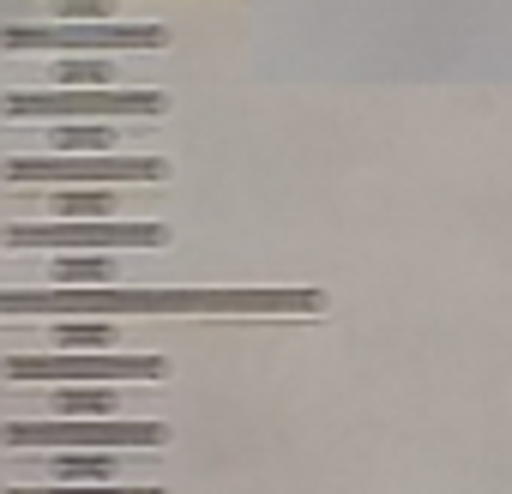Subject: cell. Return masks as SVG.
Returning a JSON list of instances; mask_svg holds the SVG:
<instances>
[{
    "instance_id": "cell-1",
    "label": "cell",
    "mask_w": 512,
    "mask_h": 494,
    "mask_svg": "<svg viewBox=\"0 0 512 494\" xmlns=\"http://www.w3.org/2000/svg\"><path fill=\"white\" fill-rule=\"evenodd\" d=\"M7 314H49V320H73V314H326L320 290H121V284H97V290H0V320Z\"/></svg>"
},
{
    "instance_id": "cell-2",
    "label": "cell",
    "mask_w": 512,
    "mask_h": 494,
    "mask_svg": "<svg viewBox=\"0 0 512 494\" xmlns=\"http://www.w3.org/2000/svg\"><path fill=\"white\" fill-rule=\"evenodd\" d=\"M0 247H61V254H133V247H169V223H139V217H85V223H7Z\"/></svg>"
},
{
    "instance_id": "cell-3",
    "label": "cell",
    "mask_w": 512,
    "mask_h": 494,
    "mask_svg": "<svg viewBox=\"0 0 512 494\" xmlns=\"http://www.w3.org/2000/svg\"><path fill=\"white\" fill-rule=\"evenodd\" d=\"M0 181L19 187H115V181H169L163 157H7Z\"/></svg>"
},
{
    "instance_id": "cell-4",
    "label": "cell",
    "mask_w": 512,
    "mask_h": 494,
    "mask_svg": "<svg viewBox=\"0 0 512 494\" xmlns=\"http://www.w3.org/2000/svg\"><path fill=\"white\" fill-rule=\"evenodd\" d=\"M0 446H109V452H133V446H169L163 422H121V416H49V422H7Z\"/></svg>"
},
{
    "instance_id": "cell-5",
    "label": "cell",
    "mask_w": 512,
    "mask_h": 494,
    "mask_svg": "<svg viewBox=\"0 0 512 494\" xmlns=\"http://www.w3.org/2000/svg\"><path fill=\"white\" fill-rule=\"evenodd\" d=\"M163 91H7L0 115L7 121H37V115H163Z\"/></svg>"
},
{
    "instance_id": "cell-6",
    "label": "cell",
    "mask_w": 512,
    "mask_h": 494,
    "mask_svg": "<svg viewBox=\"0 0 512 494\" xmlns=\"http://www.w3.org/2000/svg\"><path fill=\"white\" fill-rule=\"evenodd\" d=\"M169 31L163 25H13L0 31V49H163Z\"/></svg>"
},
{
    "instance_id": "cell-7",
    "label": "cell",
    "mask_w": 512,
    "mask_h": 494,
    "mask_svg": "<svg viewBox=\"0 0 512 494\" xmlns=\"http://www.w3.org/2000/svg\"><path fill=\"white\" fill-rule=\"evenodd\" d=\"M163 356H7L0 380H163Z\"/></svg>"
},
{
    "instance_id": "cell-8",
    "label": "cell",
    "mask_w": 512,
    "mask_h": 494,
    "mask_svg": "<svg viewBox=\"0 0 512 494\" xmlns=\"http://www.w3.org/2000/svg\"><path fill=\"white\" fill-rule=\"evenodd\" d=\"M121 278V260H49V284L61 290H109Z\"/></svg>"
},
{
    "instance_id": "cell-9",
    "label": "cell",
    "mask_w": 512,
    "mask_h": 494,
    "mask_svg": "<svg viewBox=\"0 0 512 494\" xmlns=\"http://www.w3.org/2000/svg\"><path fill=\"white\" fill-rule=\"evenodd\" d=\"M121 410V398L109 392V386H61L55 398H49V416H115Z\"/></svg>"
},
{
    "instance_id": "cell-10",
    "label": "cell",
    "mask_w": 512,
    "mask_h": 494,
    "mask_svg": "<svg viewBox=\"0 0 512 494\" xmlns=\"http://www.w3.org/2000/svg\"><path fill=\"white\" fill-rule=\"evenodd\" d=\"M55 211H61L67 223H85V217H115L121 199H115L109 187H55Z\"/></svg>"
},
{
    "instance_id": "cell-11",
    "label": "cell",
    "mask_w": 512,
    "mask_h": 494,
    "mask_svg": "<svg viewBox=\"0 0 512 494\" xmlns=\"http://www.w3.org/2000/svg\"><path fill=\"white\" fill-rule=\"evenodd\" d=\"M115 73L121 67H109V61H61V67H49L55 91H109Z\"/></svg>"
},
{
    "instance_id": "cell-12",
    "label": "cell",
    "mask_w": 512,
    "mask_h": 494,
    "mask_svg": "<svg viewBox=\"0 0 512 494\" xmlns=\"http://www.w3.org/2000/svg\"><path fill=\"white\" fill-rule=\"evenodd\" d=\"M49 476H67V482H109V476H121V452H79V458H55L49 464Z\"/></svg>"
},
{
    "instance_id": "cell-13",
    "label": "cell",
    "mask_w": 512,
    "mask_h": 494,
    "mask_svg": "<svg viewBox=\"0 0 512 494\" xmlns=\"http://www.w3.org/2000/svg\"><path fill=\"white\" fill-rule=\"evenodd\" d=\"M55 344L61 350H109L115 344V326H55Z\"/></svg>"
},
{
    "instance_id": "cell-14",
    "label": "cell",
    "mask_w": 512,
    "mask_h": 494,
    "mask_svg": "<svg viewBox=\"0 0 512 494\" xmlns=\"http://www.w3.org/2000/svg\"><path fill=\"white\" fill-rule=\"evenodd\" d=\"M7 494H169V488H115V482H49V488H7Z\"/></svg>"
},
{
    "instance_id": "cell-15",
    "label": "cell",
    "mask_w": 512,
    "mask_h": 494,
    "mask_svg": "<svg viewBox=\"0 0 512 494\" xmlns=\"http://www.w3.org/2000/svg\"><path fill=\"white\" fill-rule=\"evenodd\" d=\"M55 13L61 19H85V25H97V19L109 25L115 19V0H55Z\"/></svg>"
},
{
    "instance_id": "cell-16",
    "label": "cell",
    "mask_w": 512,
    "mask_h": 494,
    "mask_svg": "<svg viewBox=\"0 0 512 494\" xmlns=\"http://www.w3.org/2000/svg\"><path fill=\"white\" fill-rule=\"evenodd\" d=\"M109 127H67V133H55V145H67V151H109Z\"/></svg>"
}]
</instances>
